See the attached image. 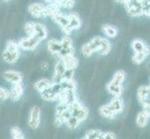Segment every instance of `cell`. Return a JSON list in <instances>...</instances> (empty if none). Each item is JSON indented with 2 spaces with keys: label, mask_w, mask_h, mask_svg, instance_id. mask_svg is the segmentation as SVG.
Here are the masks:
<instances>
[{
  "label": "cell",
  "mask_w": 150,
  "mask_h": 139,
  "mask_svg": "<svg viewBox=\"0 0 150 139\" xmlns=\"http://www.w3.org/2000/svg\"><path fill=\"white\" fill-rule=\"evenodd\" d=\"M66 68H65V65L64 63V61L62 59H60V60L58 62L56 63V66H55V73L56 74H60V75H63L65 71Z\"/></svg>",
  "instance_id": "cell-31"
},
{
  "label": "cell",
  "mask_w": 150,
  "mask_h": 139,
  "mask_svg": "<svg viewBox=\"0 0 150 139\" xmlns=\"http://www.w3.org/2000/svg\"><path fill=\"white\" fill-rule=\"evenodd\" d=\"M23 94V85L21 83L14 84L12 86L11 91L9 92V97L11 98L13 101H17L21 98V96Z\"/></svg>",
  "instance_id": "cell-7"
},
{
  "label": "cell",
  "mask_w": 150,
  "mask_h": 139,
  "mask_svg": "<svg viewBox=\"0 0 150 139\" xmlns=\"http://www.w3.org/2000/svg\"><path fill=\"white\" fill-rule=\"evenodd\" d=\"M103 31L108 37L110 38H114L117 35V30L116 27L112 26V25L109 24H103Z\"/></svg>",
  "instance_id": "cell-22"
},
{
  "label": "cell",
  "mask_w": 150,
  "mask_h": 139,
  "mask_svg": "<svg viewBox=\"0 0 150 139\" xmlns=\"http://www.w3.org/2000/svg\"><path fill=\"white\" fill-rule=\"evenodd\" d=\"M74 53H75V48L74 46H72V47L67 49H62L58 54L60 56V58H62V57H65L68 55H74Z\"/></svg>",
  "instance_id": "cell-36"
},
{
  "label": "cell",
  "mask_w": 150,
  "mask_h": 139,
  "mask_svg": "<svg viewBox=\"0 0 150 139\" xmlns=\"http://www.w3.org/2000/svg\"><path fill=\"white\" fill-rule=\"evenodd\" d=\"M48 49L51 54H58L62 50V45L61 41L56 39H51L48 43Z\"/></svg>",
  "instance_id": "cell-16"
},
{
  "label": "cell",
  "mask_w": 150,
  "mask_h": 139,
  "mask_svg": "<svg viewBox=\"0 0 150 139\" xmlns=\"http://www.w3.org/2000/svg\"><path fill=\"white\" fill-rule=\"evenodd\" d=\"M51 85V82L48 79H42V80H39L38 81L37 83L35 84L34 87L35 89H37L39 93L42 92L44 89L48 88V87Z\"/></svg>",
  "instance_id": "cell-24"
},
{
  "label": "cell",
  "mask_w": 150,
  "mask_h": 139,
  "mask_svg": "<svg viewBox=\"0 0 150 139\" xmlns=\"http://www.w3.org/2000/svg\"><path fill=\"white\" fill-rule=\"evenodd\" d=\"M148 119H149V116H147L146 113H144L142 110L141 112L138 113V115L136 117V123H137V125L139 127H141V128L146 127V124H147Z\"/></svg>",
  "instance_id": "cell-21"
},
{
  "label": "cell",
  "mask_w": 150,
  "mask_h": 139,
  "mask_svg": "<svg viewBox=\"0 0 150 139\" xmlns=\"http://www.w3.org/2000/svg\"><path fill=\"white\" fill-rule=\"evenodd\" d=\"M69 20V26L72 30H77L81 26V22L79 17L76 13H70L67 15Z\"/></svg>",
  "instance_id": "cell-15"
},
{
  "label": "cell",
  "mask_w": 150,
  "mask_h": 139,
  "mask_svg": "<svg viewBox=\"0 0 150 139\" xmlns=\"http://www.w3.org/2000/svg\"><path fill=\"white\" fill-rule=\"evenodd\" d=\"M8 97H9V92L0 86V99L5 100V99H8Z\"/></svg>",
  "instance_id": "cell-38"
},
{
  "label": "cell",
  "mask_w": 150,
  "mask_h": 139,
  "mask_svg": "<svg viewBox=\"0 0 150 139\" xmlns=\"http://www.w3.org/2000/svg\"><path fill=\"white\" fill-rule=\"evenodd\" d=\"M51 18H52V20L57 24L60 25V26L62 27V29H64L66 26H68L69 20H68V16H67V15H64L61 12H58Z\"/></svg>",
  "instance_id": "cell-10"
},
{
  "label": "cell",
  "mask_w": 150,
  "mask_h": 139,
  "mask_svg": "<svg viewBox=\"0 0 150 139\" xmlns=\"http://www.w3.org/2000/svg\"><path fill=\"white\" fill-rule=\"evenodd\" d=\"M50 85L48 87V88L44 89L42 92H40L41 96H42V98L44 100H47V101H54V100L58 99V94L51 90Z\"/></svg>",
  "instance_id": "cell-13"
},
{
  "label": "cell",
  "mask_w": 150,
  "mask_h": 139,
  "mask_svg": "<svg viewBox=\"0 0 150 139\" xmlns=\"http://www.w3.org/2000/svg\"><path fill=\"white\" fill-rule=\"evenodd\" d=\"M69 109V104H67L65 102H60L58 105H57L56 108V112L57 113H62L64 112V110Z\"/></svg>",
  "instance_id": "cell-35"
},
{
  "label": "cell",
  "mask_w": 150,
  "mask_h": 139,
  "mask_svg": "<svg viewBox=\"0 0 150 139\" xmlns=\"http://www.w3.org/2000/svg\"><path fill=\"white\" fill-rule=\"evenodd\" d=\"M61 45H62V49H67V48H70L73 46V41L72 39L68 36V35H66L63 38V40L61 41Z\"/></svg>",
  "instance_id": "cell-33"
},
{
  "label": "cell",
  "mask_w": 150,
  "mask_h": 139,
  "mask_svg": "<svg viewBox=\"0 0 150 139\" xmlns=\"http://www.w3.org/2000/svg\"><path fill=\"white\" fill-rule=\"evenodd\" d=\"M148 54H149V47H146L144 51H142V52L135 53V54H134V56H133V58H132L133 63L141 64L143 61L146 59V57L148 56Z\"/></svg>",
  "instance_id": "cell-19"
},
{
  "label": "cell",
  "mask_w": 150,
  "mask_h": 139,
  "mask_svg": "<svg viewBox=\"0 0 150 139\" xmlns=\"http://www.w3.org/2000/svg\"><path fill=\"white\" fill-rule=\"evenodd\" d=\"M117 136L114 133H111V132H107V133H105V136H103V138L105 139H115Z\"/></svg>",
  "instance_id": "cell-40"
},
{
  "label": "cell",
  "mask_w": 150,
  "mask_h": 139,
  "mask_svg": "<svg viewBox=\"0 0 150 139\" xmlns=\"http://www.w3.org/2000/svg\"><path fill=\"white\" fill-rule=\"evenodd\" d=\"M3 1H8V0H3Z\"/></svg>",
  "instance_id": "cell-42"
},
{
  "label": "cell",
  "mask_w": 150,
  "mask_h": 139,
  "mask_svg": "<svg viewBox=\"0 0 150 139\" xmlns=\"http://www.w3.org/2000/svg\"><path fill=\"white\" fill-rule=\"evenodd\" d=\"M71 112H72V115L76 117L81 122L85 121L88 118V116H89V110L84 106H81L80 108H77V109L71 110Z\"/></svg>",
  "instance_id": "cell-9"
},
{
  "label": "cell",
  "mask_w": 150,
  "mask_h": 139,
  "mask_svg": "<svg viewBox=\"0 0 150 139\" xmlns=\"http://www.w3.org/2000/svg\"><path fill=\"white\" fill-rule=\"evenodd\" d=\"M108 105L110 106L112 110L115 112L116 114L120 113L123 110V109H124L123 100L121 99L120 96H114V98L111 100V102Z\"/></svg>",
  "instance_id": "cell-8"
},
{
  "label": "cell",
  "mask_w": 150,
  "mask_h": 139,
  "mask_svg": "<svg viewBox=\"0 0 150 139\" xmlns=\"http://www.w3.org/2000/svg\"><path fill=\"white\" fill-rule=\"evenodd\" d=\"M74 73H75V70L73 69H66L65 71L63 74V78L64 80H72L74 77Z\"/></svg>",
  "instance_id": "cell-37"
},
{
  "label": "cell",
  "mask_w": 150,
  "mask_h": 139,
  "mask_svg": "<svg viewBox=\"0 0 150 139\" xmlns=\"http://www.w3.org/2000/svg\"><path fill=\"white\" fill-rule=\"evenodd\" d=\"M46 1H49V2H51V0H46Z\"/></svg>",
  "instance_id": "cell-41"
},
{
  "label": "cell",
  "mask_w": 150,
  "mask_h": 139,
  "mask_svg": "<svg viewBox=\"0 0 150 139\" xmlns=\"http://www.w3.org/2000/svg\"><path fill=\"white\" fill-rule=\"evenodd\" d=\"M60 59H63L66 69L75 70L77 67V65H79V60H77V59L75 58L74 55H68V56H65V57H62V58H60Z\"/></svg>",
  "instance_id": "cell-11"
},
{
  "label": "cell",
  "mask_w": 150,
  "mask_h": 139,
  "mask_svg": "<svg viewBox=\"0 0 150 139\" xmlns=\"http://www.w3.org/2000/svg\"><path fill=\"white\" fill-rule=\"evenodd\" d=\"M89 44L91 45L94 52L97 51L103 56H106L111 50V44L109 41L100 36L92 38L89 42Z\"/></svg>",
  "instance_id": "cell-1"
},
{
  "label": "cell",
  "mask_w": 150,
  "mask_h": 139,
  "mask_svg": "<svg viewBox=\"0 0 150 139\" xmlns=\"http://www.w3.org/2000/svg\"><path fill=\"white\" fill-rule=\"evenodd\" d=\"M40 123V109L38 106L32 108L29 115L28 124L32 129H37Z\"/></svg>",
  "instance_id": "cell-4"
},
{
  "label": "cell",
  "mask_w": 150,
  "mask_h": 139,
  "mask_svg": "<svg viewBox=\"0 0 150 139\" xmlns=\"http://www.w3.org/2000/svg\"><path fill=\"white\" fill-rule=\"evenodd\" d=\"M65 123L67 124V126L70 128V129H76V128L79 127V125L81 123V122L77 119L76 117L72 115L71 117H69L68 119H67Z\"/></svg>",
  "instance_id": "cell-28"
},
{
  "label": "cell",
  "mask_w": 150,
  "mask_h": 139,
  "mask_svg": "<svg viewBox=\"0 0 150 139\" xmlns=\"http://www.w3.org/2000/svg\"><path fill=\"white\" fill-rule=\"evenodd\" d=\"M10 133H11V136L14 139H23V138H24V135H23V131L17 126L11 128V130H10Z\"/></svg>",
  "instance_id": "cell-30"
},
{
  "label": "cell",
  "mask_w": 150,
  "mask_h": 139,
  "mask_svg": "<svg viewBox=\"0 0 150 139\" xmlns=\"http://www.w3.org/2000/svg\"><path fill=\"white\" fill-rule=\"evenodd\" d=\"M6 50L11 51V52H17V51H20L19 45L17 43H15L14 41H8L7 43Z\"/></svg>",
  "instance_id": "cell-34"
},
{
  "label": "cell",
  "mask_w": 150,
  "mask_h": 139,
  "mask_svg": "<svg viewBox=\"0 0 150 139\" xmlns=\"http://www.w3.org/2000/svg\"><path fill=\"white\" fill-rule=\"evenodd\" d=\"M103 136H105V133H103L102 131L98 130V129H91L86 133L84 138H86V139H103Z\"/></svg>",
  "instance_id": "cell-20"
},
{
  "label": "cell",
  "mask_w": 150,
  "mask_h": 139,
  "mask_svg": "<svg viewBox=\"0 0 150 139\" xmlns=\"http://www.w3.org/2000/svg\"><path fill=\"white\" fill-rule=\"evenodd\" d=\"M81 52H82V54H83L84 57H86V58H89V57H91L92 54L94 53V51H93V49H92V47H91L89 43H86V44H84L83 45H82Z\"/></svg>",
  "instance_id": "cell-29"
},
{
  "label": "cell",
  "mask_w": 150,
  "mask_h": 139,
  "mask_svg": "<svg viewBox=\"0 0 150 139\" xmlns=\"http://www.w3.org/2000/svg\"><path fill=\"white\" fill-rule=\"evenodd\" d=\"M106 89L114 96H120L122 94V86H116L109 83L106 85Z\"/></svg>",
  "instance_id": "cell-26"
},
{
  "label": "cell",
  "mask_w": 150,
  "mask_h": 139,
  "mask_svg": "<svg viewBox=\"0 0 150 139\" xmlns=\"http://www.w3.org/2000/svg\"><path fill=\"white\" fill-rule=\"evenodd\" d=\"M60 7L58 6L57 4L53 3V2H51L50 5H48V6H46L45 7V11L46 13H47V16H50V17H52L54 16L55 14H57L58 12H60Z\"/></svg>",
  "instance_id": "cell-23"
},
{
  "label": "cell",
  "mask_w": 150,
  "mask_h": 139,
  "mask_svg": "<svg viewBox=\"0 0 150 139\" xmlns=\"http://www.w3.org/2000/svg\"><path fill=\"white\" fill-rule=\"evenodd\" d=\"M3 76L8 82L12 84L22 83L23 81V74L16 71H7L3 73Z\"/></svg>",
  "instance_id": "cell-6"
},
{
  "label": "cell",
  "mask_w": 150,
  "mask_h": 139,
  "mask_svg": "<svg viewBox=\"0 0 150 139\" xmlns=\"http://www.w3.org/2000/svg\"><path fill=\"white\" fill-rule=\"evenodd\" d=\"M99 112L101 113V115L103 117L106 118V119H114L115 116L117 115L115 112L112 110L109 105H103L99 109Z\"/></svg>",
  "instance_id": "cell-18"
},
{
  "label": "cell",
  "mask_w": 150,
  "mask_h": 139,
  "mask_svg": "<svg viewBox=\"0 0 150 139\" xmlns=\"http://www.w3.org/2000/svg\"><path fill=\"white\" fill-rule=\"evenodd\" d=\"M63 81H64L63 75H60V74H56V73H54L53 78H52V83H53V84H60V83H62Z\"/></svg>",
  "instance_id": "cell-39"
},
{
  "label": "cell",
  "mask_w": 150,
  "mask_h": 139,
  "mask_svg": "<svg viewBox=\"0 0 150 139\" xmlns=\"http://www.w3.org/2000/svg\"><path fill=\"white\" fill-rule=\"evenodd\" d=\"M24 31L26 33L27 36H34L35 34V22H27L24 26Z\"/></svg>",
  "instance_id": "cell-32"
},
{
  "label": "cell",
  "mask_w": 150,
  "mask_h": 139,
  "mask_svg": "<svg viewBox=\"0 0 150 139\" xmlns=\"http://www.w3.org/2000/svg\"><path fill=\"white\" fill-rule=\"evenodd\" d=\"M126 9H127V13L130 15L131 17H139V16H141V15H143L141 6H134V7L128 8Z\"/></svg>",
  "instance_id": "cell-27"
},
{
  "label": "cell",
  "mask_w": 150,
  "mask_h": 139,
  "mask_svg": "<svg viewBox=\"0 0 150 139\" xmlns=\"http://www.w3.org/2000/svg\"><path fill=\"white\" fill-rule=\"evenodd\" d=\"M40 42L41 40L37 35H34V36H27L25 38L21 39L18 45L19 47L23 50H34L35 48H37V46L39 45Z\"/></svg>",
  "instance_id": "cell-2"
},
{
  "label": "cell",
  "mask_w": 150,
  "mask_h": 139,
  "mask_svg": "<svg viewBox=\"0 0 150 139\" xmlns=\"http://www.w3.org/2000/svg\"><path fill=\"white\" fill-rule=\"evenodd\" d=\"M149 85H142L138 88L137 96L139 102L141 103L143 107H148L150 106L149 103V93H150Z\"/></svg>",
  "instance_id": "cell-3"
},
{
  "label": "cell",
  "mask_w": 150,
  "mask_h": 139,
  "mask_svg": "<svg viewBox=\"0 0 150 139\" xmlns=\"http://www.w3.org/2000/svg\"><path fill=\"white\" fill-rule=\"evenodd\" d=\"M132 47L134 50V52L137 53V52H142V51H144L147 46L144 45V43L142 40L136 39V40H133L132 42Z\"/></svg>",
  "instance_id": "cell-25"
},
{
  "label": "cell",
  "mask_w": 150,
  "mask_h": 139,
  "mask_svg": "<svg viewBox=\"0 0 150 139\" xmlns=\"http://www.w3.org/2000/svg\"><path fill=\"white\" fill-rule=\"evenodd\" d=\"M3 59L6 61L7 63H15L20 58V51L17 52H11V51L5 50L3 52Z\"/></svg>",
  "instance_id": "cell-12"
},
{
  "label": "cell",
  "mask_w": 150,
  "mask_h": 139,
  "mask_svg": "<svg viewBox=\"0 0 150 139\" xmlns=\"http://www.w3.org/2000/svg\"><path fill=\"white\" fill-rule=\"evenodd\" d=\"M35 34L41 41L45 38H47L48 36L47 28H46L45 25L41 23H35Z\"/></svg>",
  "instance_id": "cell-14"
},
{
  "label": "cell",
  "mask_w": 150,
  "mask_h": 139,
  "mask_svg": "<svg viewBox=\"0 0 150 139\" xmlns=\"http://www.w3.org/2000/svg\"><path fill=\"white\" fill-rule=\"evenodd\" d=\"M126 78V74L123 71H118L114 75L112 81L110 82V84L116 86H122V83L124 82Z\"/></svg>",
  "instance_id": "cell-17"
},
{
  "label": "cell",
  "mask_w": 150,
  "mask_h": 139,
  "mask_svg": "<svg viewBox=\"0 0 150 139\" xmlns=\"http://www.w3.org/2000/svg\"><path fill=\"white\" fill-rule=\"evenodd\" d=\"M29 12L35 18H47V13L45 11V6L41 3H33L28 8Z\"/></svg>",
  "instance_id": "cell-5"
}]
</instances>
